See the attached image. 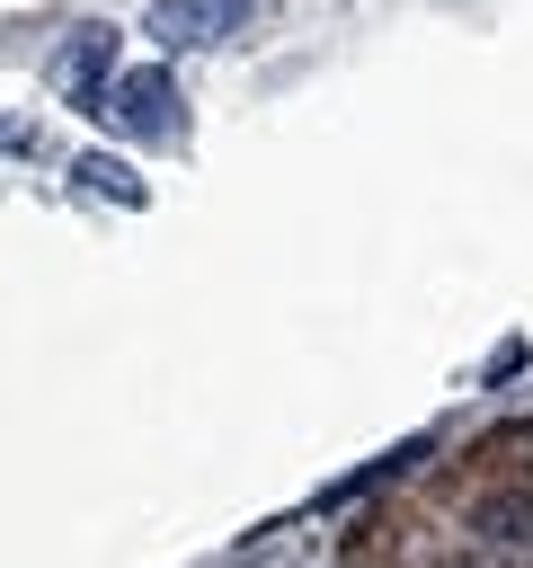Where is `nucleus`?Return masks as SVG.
Here are the masks:
<instances>
[{
	"label": "nucleus",
	"mask_w": 533,
	"mask_h": 568,
	"mask_svg": "<svg viewBox=\"0 0 533 568\" xmlns=\"http://www.w3.org/2000/svg\"><path fill=\"white\" fill-rule=\"evenodd\" d=\"M107 115H115L133 142H178V133H187V98H178V71H160V62L124 71V80L107 89Z\"/></svg>",
	"instance_id": "f257e3e1"
},
{
	"label": "nucleus",
	"mask_w": 533,
	"mask_h": 568,
	"mask_svg": "<svg viewBox=\"0 0 533 568\" xmlns=\"http://www.w3.org/2000/svg\"><path fill=\"white\" fill-rule=\"evenodd\" d=\"M249 9H258V0H151V36H160L169 53H195V44L240 36Z\"/></svg>",
	"instance_id": "f03ea898"
},
{
	"label": "nucleus",
	"mask_w": 533,
	"mask_h": 568,
	"mask_svg": "<svg viewBox=\"0 0 533 568\" xmlns=\"http://www.w3.org/2000/svg\"><path fill=\"white\" fill-rule=\"evenodd\" d=\"M62 89L80 98V106H107V89H98V71H115V27H80L71 44H62Z\"/></svg>",
	"instance_id": "7ed1b4c3"
},
{
	"label": "nucleus",
	"mask_w": 533,
	"mask_h": 568,
	"mask_svg": "<svg viewBox=\"0 0 533 568\" xmlns=\"http://www.w3.org/2000/svg\"><path fill=\"white\" fill-rule=\"evenodd\" d=\"M71 186H80V195H107V204H142V195H151L142 169H124V160H107V151H80V160H71Z\"/></svg>",
	"instance_id": "20e7f679"
},
{
	"label": "nucleus",
	"mask_w": 533,
	"mask_h": 568,
	"mask_svg": "<svg viewBox=\"0 0 533 568\" xmlns=\"http://www.w3.org/2000/svg\"><path fill=\"white\" fill-rule=\"evenodd\" d=\"M480 532H497V541H533V497L524 488H497V497H480V515H471Z\"/></svg>",
	"instance_id": "39448f33"
},
{
	"label": "nucleus",
	"mask_w": 533,
	"mask_h": 568,
	"mask_svg": "<svg viewBox=\"0 0 533 568\" xmlns=\"http://www.w3.org/2000/svg\"><path fill=\"white\" fill-rule=\"evenodd\" d=\"M0 151H36V142H27V124H9V115H0Z\"/></svg>",
	"instance_id": "423d86ee"
}]
</instances>
